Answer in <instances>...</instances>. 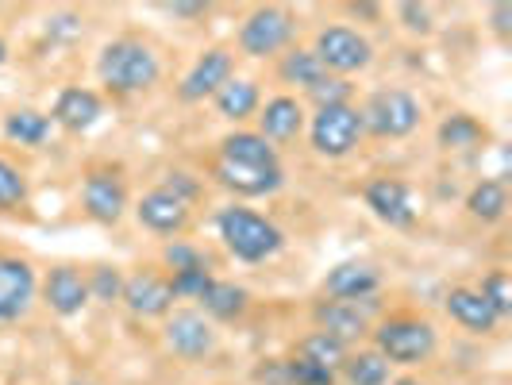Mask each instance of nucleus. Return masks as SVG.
<instances>
[{
	"instance_id": "6ab92c4d",
	"label": "nucleus",
	"mask_w": 512,
	"mask_h": 385,
	"mask_svg": "<svg viewBox=\"0 0 512 385\" xmlns=\"http://www.w3.org/2000/svg\"><path fill=\"white\" fill-rule=\"evenodd\" d=\"M43 301L51 308L54 316H77L81 308L89 305V285L81 278V270L77 266H54L51 274H47V282H43Z\"/></svg>"
},
{
	"instance_id": "58836bf2",
	"label": "nucleus",
	"mask_w": 512,
	"mask_h": 385,
	"mask_svg": "<svg viewBox=\"0 0 512 385\" xmlns=\"http://www.w3.org/2000/svg\"><path fill=\"white\" fill-rule=\"evenodd\" d=\"M509 20H512V4H493V31L497 35H509L512 31Z\"/></svg>"
},
{
	"instance_id": "1a4fd4ad",
	"label": "nucleus",
	"mask_w": 512,
	"mask_h": 385,
	"mask_svg": "<svg viewBox=\"0 0 512 385\" xmlns=\"http://www.w3.org/2000/svg\"><path fill=\"white\" fill-rule=\"evenodd\" d=\"M81 208L97 224H120L128 212V185L116 166H93L81 181Z\"/></svg>"
},
{
	"instance_id": "a211bd4d",
	"label": "nucleus",
	"mask_w": 512,
	"mask_h": 385,
	"mask_svg": "<svg viewBox=\"0 0 512 385\" xmlns=\"http://www.w3.org/2000/svg\"><path fill=\"white\" fill-rule=\"evenodd\" d=\"M305 131V108L297 97H270V101L262 104V112H258V135L270 143V147H278V143H293L297 135Z\"/></svg>"
},
{
	"instance_id": "4be33fe9",
	"label": "nucleus",
	"mask_w": 512,
	"mask_h": 385,
	"mask_svg": "<svg viewBox=\"0 0 512 385\" xmlns=\"http://www.w3.org/2000/svg\"><path fill=\"white\" fill-rule=\"evenodd\" d=\"M258 104H262V93H258V81H251V77H231L228 85L216 93V112L231 124L251 120Z\"/></svg>"
},
{
	"instance_id": "f257e3e1",
	"label": "nucleus",
	"mask_w": 512,
	"mask_h": 385,
	"mask_svg": "<svg viewBox=\"0 0 512 385\" xmlns=\"http://www.w3.org/2000/svg\"><path fill=\"white\" fill-rule=\"evenodd\" d=\"M216 181L239 197H270L285 185L278 147H270L258 131H231L220 139L216 154Z\"/></svg>"
},
{
	"instance_id": "c85d7f7f",
	"label": "nucleus",
	"mask_w": 512,
	"mask_h": 385,
	"mask_svg": "<svg viewBox=\"0 0 512 385\" xmlns=\"http://www.w3.org/2000/svg\"><path fill=\"white\" fill-rule=\"evenodd\" d=\"M278 74H282L285 85H301V89H312L316 81H324L328 77V70L320 66V58L312 51H305V47H297V51H289L282 58V66H278Z\"/></svg>"
},
{
	"instance_id": "b1692460",
	"label": "nucleus",
	"mask_w": 512,
	"mask_h": 385,
	"mask_svg": "<svg viewBox=\"0 0 512 385\" xmlns=\"http://www.w3.org/2000/svg\"><path fill=\"white\" fill-rule=\"evenodd\" d=\"M466 212H470L474 220H482V224L505 220V212H509V189H505V181H497V178L478 181V185L470 189V197H466Z\"/></svg>"
},
{
	"instance_id": "5701e85b",
	"label": "nucleus",
	"mask_w": 512,
	"mask_h": 385,
	"mask_svg": "<svg viewBox=\"0 0 512 385\" xmlns=\"http://www.w3.org/2000/svg\"><path fill=\"white\" fill-rule=\"evenodd\" d=\"M201 305H205V312L212 316V320H239L243 312H247V305H251V293L243 289V285L235 282H208V289L201 293Z\"/></svg>"
},
{
	"instance_id": "423d86ee",
	"label": "nucleus",
	"mask_w": 512,
	"mask_h": 385,
	"mask_svg": "<svg viewBox=\"0 0 512 385\" xmlns=\"http://www.w3.org/2000/svg\"><path fill=\"white\" fill-rule=\"evenodd\" d=\"M362 112L355 104H332V108H316L312 124H308V139L312 151L320 158H347L362 143Z\"/></svg>"
},
{
	"instance_id": "f8f14e48",
	"label": "nucleus",
	"mask_w": 512,
	"mask_h": 385,
	"mask_svg": "<svg viewBox=\"0 0 512 385\" xmlns=\"http://www.w3.org/2000/svg\"><path fill=\"white\" fill-rule=\"evenodd\" d=\"M35 266L20 255H0V324H12L27 316V308L35 301Z\"/></svg>"
},
{
	"instance_id": "4468645a",
	"label": "nucleus",
	"mask_w": 512,
	"mask_h": 385,
	"mask_svg": "<svg viewBox=\"0 0 512 385\" xmlns=\"http://www.w3.org/2000/svg\"><path fill=\"white\" fill-rule=\"evenodd\" d=\"M362 197H366L370 212H374L382 224H389V228H412V224H416L412 193L401 178H389V174H385V178L366 181Z\"/></svg>"
},
{
	"instance_id": "4c0bfd02",
	"label": "nucleus",
	"mask_w": 512,
	"mask_h": 385,
	"mask_svg": "<svg viewBox=\"0 0 512 385\" xmlns=\"http://www.w3.org/2000/svg\"><path fill=\"white\" fill-rule=\"evenodd\" d=\"M162 189H170V193H174V197H181L185 205H193V201H197V193H201V185L189 178V174H181V170H174L170 178L162 181Z\"/></svg>"
},
{
	"instance_id": "aec40b11",
	"label": "nucleus",
	"mask_w": 512,
	"mask_h": 385,
	"mask_svg": "<svg viewBox=\"0 0 512 385\" xmlns=\"http://www.w3.org/2000/svg\"><path fill=\"white\" fill-rule=\"evenodd\" d=\"M104 116V101L93 93V89H81V85H70V89H62L58 93V101H54V112H51V124L58 128L74 131H89L97 120Z\"/></svg>"
},
{
	"instance_id": "a19ab883",
	"label": "nucleus",
	"mask_w": 512,
	"mask_h": 385,
	"mask_svg": "<svg viewBox=\"0 0 512 385\" xmlns=\"http://www.w3.org/2000/svg\"><path fill=\"white\" fill-rule=\"evenodd\" d=\"M389 385H424L420 378H389Z\"/></svg>"
},
{
	"instance_id": "37998d69",
	"label": "nucleus",
	"mask_w": 512,
	"mask_h": 385,
	"mask_svg": "<svg viewBox=\"0 0 512 385\" xmlns=\"http://www.w3.org/2000/svg\"><path fill=\"white\" fill-rule=\"evenodd\" d=\"M74 385H97V382H74Z\"/></svg>"
},
{
	"instance_id": "9d476101",
	"label": "nucleus",
	"mask_w": 512,
	"mask_h": 385,
	"mask_svg": "<svg viewBox=\"0 0 512 385\" xmlns=\"http://www.w3.org/2000/svg\"><path fill=\"white\" fill-rule=\"evenodd\" d=\"M374 312H378V297H366V301H320L312 308V320H316V332L332 335L343 347L359 343L374 332Z\"/></svg>"
},
{
	"instance_id": "20e7f679",
	"label": "nucleus",
	"mask_w": 512,
	"mask_h": 385,
	"mask_svg": "<svg viewBox=\"0 0 512 385\" xmlns=\"http://www.w3.org/2000/svg\"><path fill=\"white\" fill-rule=\"evenodd\" d=\"M216 231H220L224 247H228L239 262H266V258H274L285 247L282 228H278L274 220H266L262 212L243 208V205L220 208Z\"/></svg>"
},
{
	"instance_id": "a878e982",
	"label": "nucleus",
	"mask_w": 512,
	"mask_h": 385,
	"mask_svg": "<svg viewBox=\"0 0 512 385\" xmlns=\"http://www.w3.org/2000/svg\"><path fill=\"white\" fill-rule=\"evenodd\" d=\"M489 131L474 120V116H466V112H455V116H447L443 124H439V147L443 151H474V147H482L486 143Z\"/></svg>"
},
{
	"instance_id": "f03ea898",
	"label": "nucleus",
	"mask_w": 512,
	"mask_h": 385,
	"mask_svg": "<svg viewBox=\"0 0 512 385\" xmlns=\"http://www.w3.org/2000/svg\"><path fill=\"white\" fill-rule=\"evenodd\" d=\"M374 351L389 366H420L436 355L439 332L432 320L416 316V312H393L374 324Z\"/></svg>"
},
{
	"instance_id": "f3484780",
	"label": "nucleus",
	"mask_w": 512,
	"mask_h": 385,
	"mask_svg": "<svg viewBox=\"0 0 512 385\" xmlns=\"http://www.w3.org/2000/svg\"><path fill=\"white\" fill-rule=\"evenodd\" d=\"M378 289H382V274L370 262H359V258L339 262L324 278L328 301H366V297H378Z\"/></svg>"
},
{
	"instance_id": "7ed1b4c3",
	"label": "nucleus",
	"mask_w": 512,
	"mask_h": 385,
	"mask_svg": "<svg viewBox=\"0 0 512 385\" xmlns=\"http://www.w3.org/2000/svg\"><path fill=\"white\" fill-rule=\"evenodd\" d=\"M162 74V66H158V54L143 43V39H112L108 47L101 51L97 58V77H101V85H108L112 93H120V97H131V93H147L154 81Z\"/></svg>"
},
{
	"instance_id": "6e6552de",
	"label": "nucleus",
	"mask_w": 512,
	"mask_h": 385,
	"mask_svg": "<svg viewBox=\"0 0 512 385\" xmlns=\"http://www.w3.org/2000/svg\"><path fill=\"white\" fill-rule=\"evenodd\" d=\"M293 16L289 8H278V4H262L255 8L243 27H239V51L251 54V58H274L278 51L289 47L293 39Z\"/></svg>"
},
{
	"instance_id": "c756f323",
	"label": "nucleus",
	"mask_w": 512,
	"mask_h": 385,
	"mask_svg": "<svg viewBox=\"0 0 512 385\" xmlns=\"http://www.w3.org/2000/svg\"><path fill=\"white\" fill-rule=\"evenodd\" d=\"M27 205V178L24 170L8 158H0V212H16Z\"/></svg>"
},
{
	"instance_id": "ea45409f",
	"label": "nucleus",
	"mask_w": 512,
	"mask_h": 385,
	"mask_svg": "<svg viewBox=\"0 0 512 385\" xmlns=\"http://www.w3.org/2000/svg\"><path fill=\"white\" fill-rule=\"evenodd\" d=\"M170 16H181V20H193V16H205V4H166Z\"/></svg>"
},
{
	"instance_id": "e433bc0d",
	"label": "nucleus",
	"mask_w": 512,
	"mask_h": 385,
	"mask_svg": "<svg viewBox=\"0 0 512 385\" xmlns=\"http://www.w3.org/2000/svg\"><path fill=\"white\" fill-rule=\"evenodd\" d=\"M397 12H401V20H405L409 31H416V35H432V8H428V4H401Z\"/></svg>"
},
{
	"instance_id": "2eb2a0df",
	"label": "nucleus",
	"mask_w": 512,
	"mask_h": 385,
	"mask_svg": "<svg viewBox=\"0 0 512 385\" xmlns=\"http://www.w3.org/2000/svg\"><path fill=\"white\" fill-rule=\"evenodd\" d=\"M231 70H235V58H231V51H224V47H212V51H205L197 62H193V70L185 74V81H181V101H205V97H216L224 85L231 81Z\"/></svg>"
},
{
	"instance_id": "72a5a7b5",
	"label": "nucleus",
	"mask_w": 512,
	"mask_h": 385,
	"mask_svg": "<svg viewBox=\"0 0 512 385\" xmlns=\"http://www.w3.org/2000/svg\"><path fill=\"white\" fill-rule=\"evenodd\" d=\"M162 262H166V270L170 274H181V270H201V266H208L205 251H197L193 243H170L166 251H162Z\"/></svg>"
},
{
	"instance_id": "412c9836",
	"label": "nucleus",
	"mask_w": 512,
	"mask_h": 385,
	"mask_svg": "<svg viewBox=\"0 0 512 385\" xmlns=\"http://www.w3.org/2000/svg\"><path fill=\"white\" fill-rule=\"evenodd\" d=\"M447 316H451L459 328H466V332H474V335L497 332V324H501V316L489 308L486 297H482L478 289H466V285L447 293Z\"/></svg>"
},
{
	"instance_id": "0eeeda50",
	"label": "nucleus",
	"mask_w": 512,
	"mask_h": 385,
	"mask_svg": "<svg viewBox=\"0 0 512 385\" xmlns=\"http://www.w3.org/2000/svg\"><path fill=\"white\" fill-rule=\"evenodd\" d=\"M312 54L320 58V66H324L332 77L359 74V70H366V66L374 62V47H370V39H366L362 31H355V27H347V24L324 27V31L316 35V43H312Z\"/></svg>"
},
{
	"instance_id": "2f4dec72",
	"label": "nucleus",
	"mask_w": 512,
	"mask_h": 385,
	"mask_svg": "<svg viewBox=\"0 0 512 385\" xmlns=\"http://www.w3.org/2000/svg\"><path fill=\"white\" fill-rule=\"evenodd\" d=\"M85 285H89V297H97L101 305H116L120 293H124V274H120L116 266H97V270L85 278Z\"/></svg>"
},
{
	"instance_id": "c9c22d12",
	"label": "nucleus",
	"mask_w": 512,
	"mask_h": 385,
	"mask_svg": "<svg viewBox=\"0 0 512 385\" xmlns=\"http://www.w3.org/2000/svg\"><path fill=\"white\" fill-rule=\"evenodd\" d=\"M285 366H289V382L293 385H335L332 370H320L305 359H285Z\"/></svg>"
},
{
	"instance_id": "f704fd0d",
	"label": "nucleus",
	"mask_w": 512,
	"mask_h": 385,
	"mask_svg": "<svg viewBox=\"0 0 512 385\" xmlns=\"http://www.w3.org/2000/svg\"><path fill=\"white\" fill-rule=\"evenodd\" d=\"M208 282H212L208 266H201V270H181V274H170V289H174V297H189V301H201V293L208 289Z\"/></svg>"
},
{
	"instance_id": "39448f33",
	"label": "nucleus",
	"mask_w": 512,
	"mask_h": 385,
	"mask_svg": "<svg viewBox=\"0 0 512 385\" xmlns=\"http://www.w3.org/2000/svg\"><path fill=\"white\" fill-rule=\"evenodd\" d=\"M359 112L362 128L370 131V135H378V139H405L424 120L420 101L412 93H405V89H382V93H374L370 101L362 104Z\"/></svg>"
},
{
	"instance_id": "dca6fc26",
	"label": "nucleus",
	"mask_w": 512,
	"mask_h": 385,
	"mask_svg": "<svg viewBox=\"0 0 512 385\" xmlns=\"http://www.w3.org/2000/svg\"><path fill=\"white\" fill-rule=\"evenodd\" d=\"M135 216H139V224L147 231H154V235H178V231H185V224H189V205H185L181 197H174L170 189L158 185V189L139 197Z\"/></svg>"
},
{
	"instance_id": "473e14b6",
	"label": "nucleus",
	"mask_w": 512,
	"mask_h": 385,
	"mask_svg": "<svg viewBox=\"0 0 512 385\" xmlns=\"http://www.w3.org/2000/svg\"><path fill=\"white\" fill-rule=\"evenodd\" d=\"M351 81L347 77H324V81H316L312 89H308V97L316 101V108H332V104H351Z\"/></svg>"
},
{
	"instance_id": "79ce46f5",
	"label": "nucleus",
	"mask_w": 512,
	"mask_h": 385,
	"mask_svg": "<svg viewBox=\"0 0 512 385\" xmlns=\"http://www.w3.org/2000/svg\"><path fill=\"white\" fill-rule=\"evenodd\" d=\"M4 58H8V43L0 39V66H4Z\"/></svg>"
},
{
	"instance_id": "9b49d317",
	"label": "nucleus",
	"mask_w": 512,
	"mask_h": 385,
	"mask_svg": "<svg viewBox=\"0 0 512 385\" xmlns=\"http://www.w3.org/2000/svg\"><path fill=\"white\" fill-rule=\"evenodd\" d=\"M120 301L128 305L131 316H139V320H158V316H170V312H174V301H178V297H174L166 274H158V270H139V274L124 278Z\"/></svg>"
},
{
	"instance_id": "393cba45",
	"label": "nucleus",
	"mask_w": 512,
	"mask_h": 385,
	"mask_svg": "<svg viewBox=\"0 0 512 385\" xmlns=\"http://www.w3.org/2000/svg\"><path fill=\"white\" fill-rule=\"evenodd\" d=\"M347 355H351V351H347L339 339H332V335H324V332H308L305 339L297 343V351H293V359H305V362H312V366H320V370H332V374L343 370Z\"/></svg>"
},
{
	"instance_id": "bb28decb",
	"label": "nucleus",
	"mask_w": 512,
	"mask_h": 385,
	"mask_svg": "<svg viewBox=\"0 0 512 385\" xmlns=\"http://www.w3.org/2000/svg\"><path fill=\"white\" fill-rule=\"evenodd\" d=\"M4 135H8L12 143H20V147H39V143H47V135H51V116H43V112H35V108H20V112H12V116L4 120Z\"/></svg>"
},
{
	"instance_id": "cd10ccee",
	"label": "nucleus",
	"mask_w": 512,
	"mask_h": 385,
	"mask_svg": "<svg viewBox=\"0 0 512 385\" xmlns=\"http://www.w3.org/2000/svg\"><path fill=\"white\" fill-rule=\"evenodd\" d=\"M339 374L347 385H389V362L378 351H355L347 355Z\"/></svg>"
},
{
	"instance_id": "7c9ffc66",
	"label": "nucleus",
	"mask_w": 512,
	"mask_h": 385,
	"mask_svg": "<svg viewBox=\"0 0 512 385\" xmlns=\"http://www.w3.org/2000/svg\"><path fill=\"white\" fill-rule=\"evenodd\" d=\"M478 293L489 301V308L505 320V316H512V278L505 274V270H489L486 278H482V285H478Z\"/></svg>"
},
{
	"instance_id": "ddd939ff",
	"label": "nucleus",
	"mask_w": 512,
	"mask_h": 385,
	"mask_svg": "<svg viewBox=\"0 0 512 385\" xmlns=\"http://www.w3.org/2000/svg\"><path fill=\"white\" fill-rule=\"evenodd\" d=\"M166 347L181 355V359H208L212 351H216V332H212V324H208L201 312H193V308H181V312H170L166 316Z\"/></svg>"
}]
</instances>
